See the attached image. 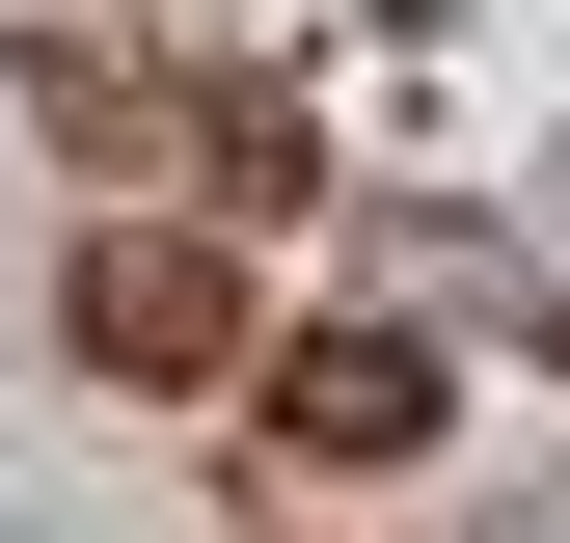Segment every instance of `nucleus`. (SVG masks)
<instances>
[{
    "label": "nucleus",
    "instance_id": "nucleus-1",
    "mask_svg": "<svg viewBox=\"0 0 570 543\" xmlns=\"http://www.w3.org/2000/svg\"><path fill=\"white\" fill-rule=\"evenodd\" d=\"M245 407H272V462H299V490H407V462L462 435L435 326H272V354H245Z\"/></svg>",
    "mask_w": 570,
    "mask_h": 543
},
{
    "label": "nucleus",
    "instance_id": "nucleus-2",
    "mask_svg": "<svg viewBox=\"0 0 570 543\" xmlns=\"http://www.w3.org/2000/svg\"><path fill=\"white\" fill-rule=\"evenodd\" d=\"M55 326H82V381H136V407H190V381H245V245H218V218H109Z\"/></svg>",
    "mask_w": 570,
    "mask_h": 543
},
{
    "label": "nucleus",
    "instance_id": "nucleus-3",
    "mask_svg": "<svg viewBox=\"0 0 570 543\" xmlns=\"http://www.w3.org/2000/svg\"><path fill=\"white\" fill-rule=\"evenodd\" d=\"M543 354H570V299H543Z\"/></svg>",
    "mask_w": 570,
    "mask_h": 543
}]
</instances>
